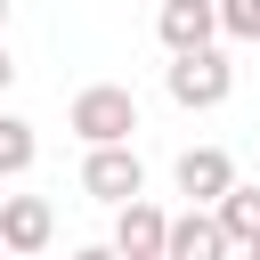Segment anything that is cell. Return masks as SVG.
Returning a JSON list of instances; mask_svg holds the SVG:
<instances>
[{"instance_id":"7c38bea8","label":"cell","mask_w":260,"mask_h":260,"mask_svg":"<svg viewBox=\"0 0 260 260\" xmlns=\"http://www.w3.org/2000/svg\"><path fill=\"white\" fill-rule=\"evenodd\" d=\"M73 260H122V252H114V244H81Z\"/></svg>"},{"instance_id":"8992f818","label":"cell","mask_w":260,"mask_h":260,"mask_svg":"<svg viewBox=\"0 0 260 260\" xmlns=\"http://www.w3.org/2000/svg\"><path fill=\"white\" fill-rule=\"evenodd\" d=\"M162 228H171L162 203H146V195L114 203V252H122V260H154V252H162Z\"/></svg>"},{"instance_id":"7a4b0ae2","label":"cell","mask_w":260,"mask_h":260,"mask_svg":"<svg viewBox=\"0 0 260 260\" xmlns=\"http://www.w3.org/2000/svg\"><path fill=\"white\" fill-rule=\"evenodd\" d=\"M65 130H73L81 146H114V138H130V130H138V98H130L122 81H89V89L73 98Z\"/></svg>"},{"instance_id":"52a82bcc","label":"cell","mask_w":260,"mask_h":260,"mask_svg":"<svg viewBox=\"0 0 260 260\" xmlns=\"http://www.w3.org/2000/svg\"><path fill=\"white\" fill-rule=\"evenodd\" d=\"M171 179H179L187 203H219L228 179H236V162H228V146H187V154L171 162Z\"/></svg>"},{"instance_id":"277c9868","label":"cell","mask_w":260,"mask_h":260,"mask_svg":"<svg viewBox=\"0 0 260 260\" xmlns=\"http://www.w3.org/2000/svg\"><path fill=\"white\" fill-rule=\"evenodd\" d=\"M49 236H57L49 195H0V252L32 260V252H49Z\"/></svg>"},{"instance_id":"30bf717a","label":"cell","mask_w":260,"mask_h":260,"mask_svg":"<svg viewBox=\"0 0 260 260\" xmlns=\"http://www.w3.org/2000/svg\"><path fill=\"white\" fill-rule=\"evenodd\" d=\"M32 154H41L32 122H24V114H0V179H24V171H32Z\"/></svg>"},{"instance_id":"9a60e30c","label":"cell","mask_w":260,"mask_h":260,"mask_svg":"<svg viewBox=\"0 0 260 260\" xmlns=\"http://www.w3.org/2000/svg\"><path fill=\"white\" fill-rule=\"evenodd\" d=\"M0 24H8V0H0Z\"/></svg>"},{"instance_id":"9c48e42d","label":"cell","mask_w":260,"mask_h":260,"mask_svg":"<svg viewBox=\"0 0 260 260\" xmlns=\"http://www.w3.org/2000/svg\"><path fill=\"white\" fill-rule=\"evenodd\" d=\"M211 211H219V228H228V244H252V236H260V187H244V179H228V195H219Z\"/></svg>"},{"instance_id":"ba28073f","label":"cell","mask_w":260,"mask_h":260,"mask_svg":"<svg viewBox=\"0 0 260 260\" xmlns=\"http://www.w3.org/2000/svg\"><path fill=\"white\" fill-rule=\"evenodd\" d=\"M154 32H162L171 57H179V49H203V41H219V8H211V0H162Z\"/></svg>"},{"instance_id":"5b68a950","label":"cell","mask_w":260,"mask_h":260,"mask_svg":"<svg viewBox=\"0 0 260 260\" xmlns=\"http://www.w3.org/2000/svg\"><path fill=\"white\" fill-rule=\"evenodd\" d=\"M236 244H228V228H219V211L211 203H187L171 228H162V260H228Z\"/></svg>"},{"instance_id":"5bb4252c","label":"cell","mask_w":260,"mask_h":260,"mask_svg":"<svg viewBox=\"0 0 260 260\" xmlns=\"http://www.w3.org/2000/svg\"><path fill=\"white\" fill-rule=\"evenodd\" d=\"M244 252H252V260H260V236H252V244H244Z\"/></svg>"},{"instance_id":"8fae6325","label":"cell","mask_w":260,"mask_h":260,"mask_svg":"<svg viewBox=\"0 0 260 260\" xmlns=\"http://www.w3.org/2000/svg\"><path fill=\"white\" fill-rule=\"evenodd\" d=\"M211 8H219L228 41H260V0H211Z\"/></svg>"},{"instance_id":"4fadbf2b","label":"cell","mask_w":260,"mask_h":260,"mask_svg":"<svg viewBox=\"0 0 260 260\" xmlns=\"http://www.w3.org/2000/svg\"><path fill=\"white\" fill-rule=\"evenodd\" d=\"M8 81H16V57H8V49H0V89H8Z\"/></svg>"},{"instance_id":"3957f363","label":"cell","mask_w":260,"mask_h":260,"mask_svg":"<svg viewBox=\"0 0 260 260\" xmlns=\"http://www.w3.org/2000/svg\"><path fill=\"white\" fill-rule=\"evenodd\" d=\"M81 195L89 203H130V195H146V162H138V146L130 138H114V146H89L81 154Z\"/></svg>"},{"instance_id":"2e32d148","label":"cell","mask_w":260,"mask_h":260,"mask_svg":"<svg viewBox=\"0 0 260 260\" xmlns=\"http://www.w3.org/2000/svg\"><path fill=\"white\" fill-rule=\"evenodd\" d=\"M154 260H162V252H154Z\"/></svg>"},{"instance_id":"6da1fadb","label":"cell","mask_w":260,"mask_h":260,"mask_svg":"<svg viewBox=\"0 0 260 260\" xmlns=\"http://www.w3.org/2000/svg\"><path fill=\"white\" fill-rule=\"evenodd\" d=\"M162 89H171V106H187V114H211V106H228V89H236V65L219 57V41H203V49H179V57L162 65Z\"/></svg>"}]
</instances>
